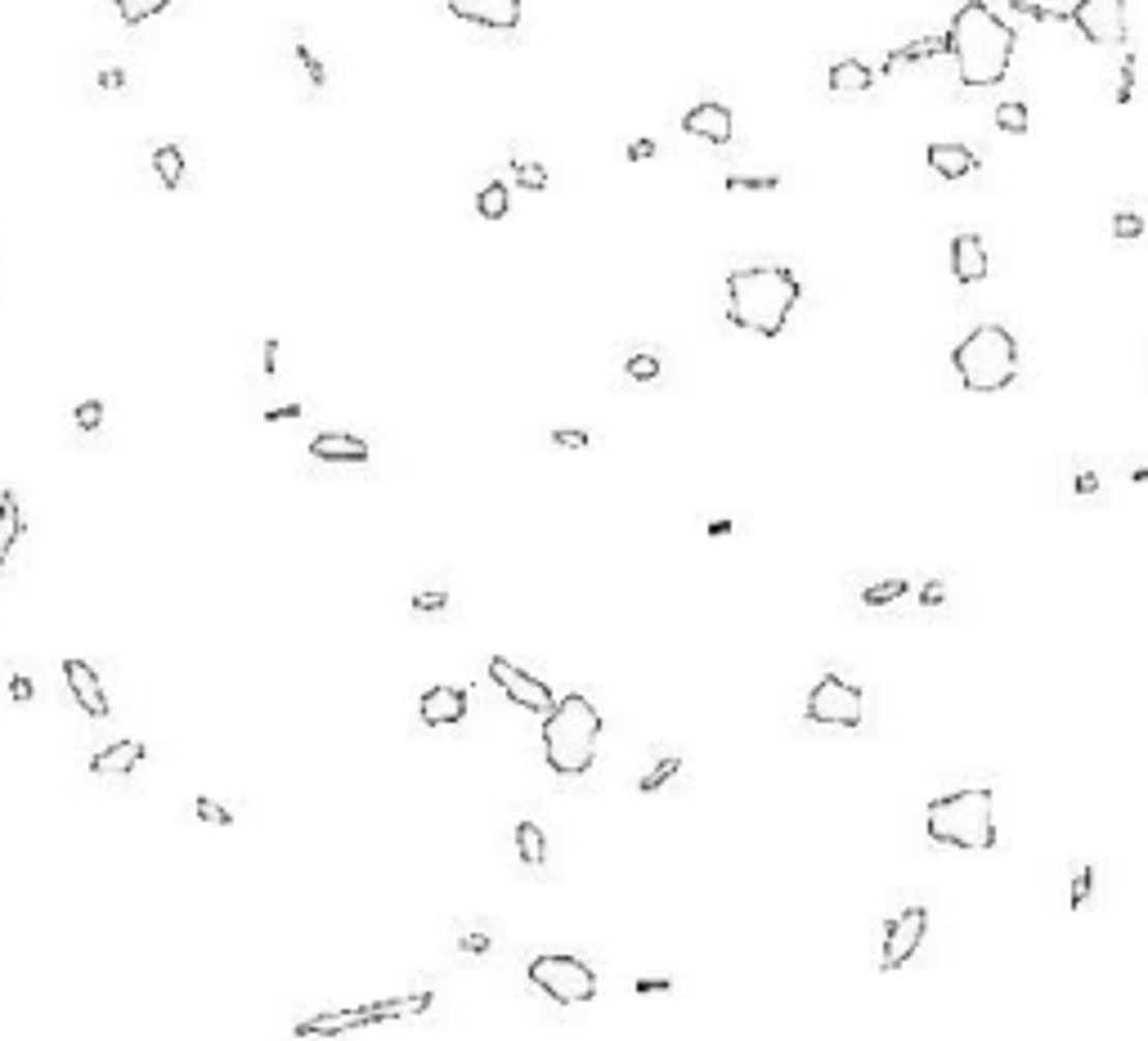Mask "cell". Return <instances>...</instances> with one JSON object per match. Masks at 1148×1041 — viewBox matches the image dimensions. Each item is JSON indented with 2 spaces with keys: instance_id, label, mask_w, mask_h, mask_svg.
<instances>
[{
  "instance_id": "1",
  "label": "cell",
  "mask_w": 1148,
  "mask_h": 1041,
  "mask_svg": "<svg viewBox=\"0 0 1148 1041\" xmlns=\"http://www.w3.org/2000/svg\"><path fill=\"white\" fill-rule=\"evenodd\" d=\"M947 54L955 59L961 86L969 90L1001 86L1009 73V59H1014V27L992 5L969 0V5L955 9V19L947 27Z\"/></svg>"
},
{
  "instance_id": "2",
  "label": "cell",
  "mask_w": 1148,
  "mask_h": 1041,
  "mask_svg": "<svg viewBox=\"0 0 1148 1041\" xmlns=\"http://www.w3.org/2000/svg\"><path fill=\"white\" fill-rule=\"evenodd\" d=\"M799 306V279L786 265H745L727 274V319L745 332L781 337Z\"/></svg>"
},
{
  "instance_id": "3",
  "label": "cell",
  "mask_w": 1148,
  "mask_h": 1041,
  "mask_svg": "<svg viewBox=\"0 0 1148 1041\" xmlns=\"http://www.w3.org/2000/svg\"><path fill=\"white\" fill-rule=\"evenodd\" d=\"M601 714L584 692H565L543 719V759L557 777H584L597 759Z\"/></svg>"
},
{
  "instance_id": "4",
  "label": "cell",
  "mask_w": 1148,
  "mask_h": 1041,
  "mask_svg": "<svg viewBox=\"0 0 1148 1041\" xmlns=\"http://www.w3.org/2000/svg\"><path fill=\"white\" fill-rule=\"evenodd\" d=\"M996 790L992 786H974V790H955L942 794L924 808V831L934 844L947 848H969V854H988L996 848Z\"/></svg>"
},
{
  "instance_id": "5",
  "label": "cell",
  "mask_w": 1148,
  "mask_h": 1041,
  "mask_svg": "<svg viewBox=\"0 0 1148 1041\" xmlns=\"http://www.w3.org/2000/svg\"><path fill=\"white\" fill-rule=\"evenodd\" d=\"M951 364H955V373H961L965 391L992 396V391H1005L1009 382H1014L1019 342L1005 323H978V328L951 350Z\"/></svg>"
},
{
  "instance_id": "6",
  "label": "cell",
  "mask_w": 1148,
  "mask_h": 1041,
  "mask_svg": "<svg viewBox=\"0 0 1148 1041\" xmlns=\"http://www.w3.org/2000/svg\"><path fill=\"white\" fill-rule=\"evenodd\" d=\"M431 1006H436V992L390 996V1002H373V1006H355V1010H328V1015H315V1019H301V1023H296V1037H342V1033L369 1029V1023L426 1015Z\"/></svg>"
},
{
  "instance_id": "7",
  "label": "cell",
  "mask_w": 1148,
  "mask_h": 1041,
  "mask_svg": "<svg viewBox=\"0 0 1148 1041\" xmlns=\"http://www.w3.org/2000/svg\"><path fill=\"white\" fill-rule=\"evenodd\" d=\"M530 983L543 996H552L557 1006H588L597 996V975H592L588 961H579L570 952H543L530 961Z\"/></svg>"
},
{
  "instance_id": "8",
  "label": "cell",
  "mask_w": 1148,
  "mask_h": 1041,
  "mask_svg": "<svg viewBox=\"0 0 1148 1041\" xmlns=\"http://www.w3.org/2000/svg\"><path fill=\"white\" fill-rule=\"evenodd\" d=\"M807 723L821 727H861V714H866V700H861V687H853L840 673H826L813 692H807Z\"/></svg>"
},
{
  "instance_id": "9",
  "label": "cell",
  "mask_w": 1148,
  "mask_h": 1041,
  "mask_svg": "<svg viewBox=\"0 0 1148 1041\" xmlns=\"http://www.w3.org/2000/svg\"><path fill=\"white\" fill-rule=\"evenodd\" d=\"M924 934H929V907H924V902L902 907L893 921L884 925V948H880V970H884V975H897V970L907 965L915 952H920Z\"/></svg>"
},
{
  "instance_id": "10",
  "label": "cell",
  "mask_w": 1148,
  "mask_h": 1041,
  "mask_svg": "<svg viewBox=\"0 0 1148 1041\" xmlns=\"http://www.w3.org/2000/svg\"><path fill=\"white\" fill-rule=\"evenodd\" d=\"M1068 23L1090 46H1122L1126 40V0H1077Z\"/></svg>"
},
{
  "instance_id": "11",
  "label": "cell",
  "mask_w": 1148,
  "mask_h": 1041,
  "mask_svg": "<svg viewBox=\"0 0 1148 1041\" xmlns=\"http://www.w3.org/2000/svg\"><path fill=\"white\" fill-rule=\"evenodd\" d=\"M490 678H494V687H503V696L521 710L548 714L552 705H557V696H552L548 683H538L534 673H525L521 665H511V660H503V656H490Z\"/></svg>"
},
{
  "instance_id": "12",
  "label": "cell",
  "mask_w": 1148,
  "mask_h": 1041,
  "mask_svg": "<svg viewBox=\"0 0 1148 1041\" xmlns=\"http://www.w3.org/2000/svg\"><path fill=\"white\" fill-rule=\"evenodd\" d=\"M453 19H463L484 32H511L521 27V0H444Z\"/></svg>"
},
{
  "instance_id": "13",
  "label": "cell",
  "mask_w": 1148,
  "mask_h": 1041,
  "mask_svg": "<svg viewBox=\"0 0 1148 1041\" xmlns=\"http://www.w3.org/2000/svg\"><path fill=\"white\" fill-rule=\"evenodd\" d=\"M682 131L696 135V140H705V144L723 148L727 140H732V131H736V117H732V108H727V104L705 99V104H696L691 113L682 117Z\"/></svg>"
},
{
  "instance_id": "14",
  "label": "cell",
  "mask_w": 1148,
  "mask_h": 1041,
  "mask_svg": "<svg viewBox=\"0 0 1148 1041\" xmlns=\"http://www.w3.org/2000/svg\"><path fill=\"white\" fill-rule=\"evenodd\" d=\"M417 719L426 727H453L467 719V692L463 687H426L417 700Z\"/></svg>"
},
{
  "instance_id": "15",
  "label": "cell",
  "mask_w": 1148,
  "mask_h": 1041,
  "mask_svg": "<svg viewBox=\"0 0 1148 1041\" xmlns=\"http://www.w3.org/2000/svg\"><path fill=\"white\" fill-rule=\"evenodd\" d=\"M63 678H67V692L90 719H108V696H104V683L86 660H63Z\"/></svg>"
},
{
  "instance_id": "16",
  "label": "cell",
  "mask_w": 1148,
  "mask_h": 1041,
  "mask_svg": "<svg viewBox=\"0 0 1148 1041\" xmlns=\"http://www.w3.org/2000/svg\"><path fill=\"white\" fill-rule=\"evenodd\" d=\"M369 440L346 436V431H319L310 440V458H319V463H369Z\"/></svg>"
},
{
  "instance_id": "17",
  "label": "cell",
  "mask_w": 1148,
  "mask_h": 1041,
  "mask_svg": "<svg viewBox=\"0 0 1148 1041\" xmlns=\"http://www.w3.org/2000/svg\"><path fill=\"white\" fill-rule=\"evenodd\" d=\"M951 274L965 283H982L988 279V248H982L978 234H955L951 238Z\"/></svg>"
},
{
  "instance_id": "18",
  "label": "cell",
  "mask_w": 1148,
  "mask_h": 1041,
  "mask_svg": "<svg viewBox=\"0 0 1148 1041\" xmlns=\"http://www.w3.org/2000/svg\"><path fill=\"white\" fill-rule=\"evenodd\" d=\"M148 759V746L144 741H117V746H108V750H99L90 759V773L94 777H126V773H135V768H140Z\"/></svg>"
},
{
  "instance_id": "19",
  "label": "cell",
  "mask_w": 1148,
  "mask_h": 1041,
  "mask_svg": "<svg viewBox=\"0 0 1148 1041\" xmlns=\"http://www.w3.org/2000/svg\"><path fill=\"white\" fill-rule=\"evenodd\" d=\"M924 157H929V171L942 175V180H965V175L978 171V157L965 144H929Z\"/></svg>"
},
{
  "instance_id": "20",
  "label": "cell",
  "mask_w": 1148,
  "mask_h": 1041,
  "mask_svg": "<svg viewBox=\"0 0 1148 1041\" xmlns=\"http://www.w3.org/2000/svg\"><path fill=\"white\" fill-rule=\"evenodd\" d=\"M19 534H23V512H19V494H13V490H5V494H0V571H5V561H9L13 544H19Z\"/></svg>"
},
{
  "instance_id": "21",
  "label": "cell",
  "mask_w": 1148,
  "mask_h": 1041,
  "mask_svg": "<svg viewBox=\"0 0 1148 1041\" xmlns=\"http://www.w3.org/2000/svg\"><path fill=\"white\" fill-rule=\"evenodd\" d=\"M826 81H830V90H834V94H861V90H866L871 81H875V73H871L866 63H857V59H844V63H834V67H830V77H826Z\"/></svg>"
},
{
  "instance_id": "22",
  "label": "cell",
  "mask_w": 1148,
  "mask_h": 1041,
  "mask_svg": "<svg viewBox=\"0 0 1148 1041\" xmlns=\"http://www.w3.org/2000/svg\"><path fill=\"white\" fill-rule=\"evenodd\" d=\"M517 854L525 867H543L548 862V840H543V827L538 821H521L517 827Z\"/></svg>"
},
{
  "instance_id": "23",
  "label": "cell",
  "mask_w": 1148,
  "mask_h": 1041,
  "mask_svg": "<svg viewBox=\"0 0 1148 1041\" xmlns=\"http://www.w3.org/2000/svg\"><path fill=\"white\" fill-rule=\"evenodd\" d=\"M153 171H157L161 189H180V180H184V153L175 144L153 148Z\"/></svg>"
},
{
  "instance_id": "24",
  "label": "cell",
  "mask_w": 1148,
  "mask_h": 1041,
  "mask_svg": "<svg viewBox=\"0 0 1148 1041\" xmlns=\"http://www.w3.org/2000/svg\"><path fill=\"white\" fill-rule=\"evenodd\" d=\"M507 184H484L480 194H476V211L484 215V221H503L507 215Z\"/></svg>"
},
{
  "instance_id": "25",
  "label": "cell",
  "mask_w": 1148,
  "mask_h": 1041,
  "mask_svg": "<svg viewBox=\"0 0 1148 1041\" xmlns=\"http://www.w3.org/2000/svg\"><path fill=\"white\" fill-rule=\"evenodd\" d=\"M167 5H171V0H117V13H121V23H126V27H140V23H148L153 13H161Z\"/></svg>"
},
{
  "instance_id": "26",
  "label": "cell",
  "mask_w": 1148,
  "mask_h": 1041,
  "mask_svg": "<svg viewBox=\"0 0 1148 1041\" xmlns=\"http://www.w3.org/2000/svg\"><path fill=\"white\" fill-rule=\"evenodd\" d=\"M678 768H682V759H673V754H669V759H659V763L651 768V773H646V777L638 781V790H642V794H655L659 786H669V781L678 777Z\"/></svg>"
},
{
  "instance_id": "27",
  "label": "cell",
  "mask_w": 1148,
  "mask_h": 1041,
  "mask_svg": "<svg viewBox=\"0 0 1148 1041\" xmlns=\"http://www.w3.org/2000/svg\"><path fill=\"white\" fill-rule=\"evenodd\" d=\"M996 126H1001L1005 135H1023L1028 131V108H1023L1019 99H1005L1001 108H996Z\"/></svg>"
},
{
  "instance_id": "28",
  "label": "cell",
  "mask_w": 1148,
  "mask_h": 1041,
  "mask_svg": "<svg viewBox=\"0 0 1148 1041\" xmlns=\"http://www.w3.org/2000/svg\"><path fill=\"white\" fill-rule=\"evenodd\" d=\"M902 592H907V579H884V584L861 588V602H866V606H888V602H897Z\"/></svg>"
},
{
  "instance_id": "29",
  "label": "cell",
  "mask_w": 1148,
  "mask_h": 1041,
  "mask_svg": "<svg viewBox=\"0 0 1148 1041\" xmlns=\"http://www.w3.org/2000/svg\"><path fill=\"white\" fill-rule=\"evenodd\" d=\"M1090 894H1095V867H1077L1072 871V889H1068V907H1086Z\"/></svg>"
},
{
  "instance_id": "30",
  "label": "cell",
  "mask_w": 1148,
  "mask_h": 1041,
  "mask_svg": "<svg viewBox=\"0 0 1148 1041\" xmlns=\"http://www.w3.org/2000/svg\"><path fill=\"white\" fill-rule=\"evenodd\" d=\"M194 813H198V821H207V827H234V813H229V808H220V804H215L211 794H198Z\"/></svg>"
},
{
  "instance_id": "31",
  "label": "cell",
  "mask_w": 1148,
  "mask_h": 1041,
  "mask_svg": "<svg viewBox=\"0 0 1148 1041\" xmlns=\"http://www.w3.org/2000/svg\"><path fill=\"white\" fill-rule=\"evenodd\" d=\"M511 175H517L521 189H548V167H543V162H511Z\"/></svg>"
},
{
  "instance_id": "32",
  "label": "cell",
  "mask_w": 1148,
  "mask_h": 1041,
  "mask_svg": "<svg viewBox=\"0 0 1148 1041\" xmlns=\"http://www.w3.org/2000/svg\"><path fill=\"white\" fill-rule=\"evenodd\" d=\"M552 444H557V450H588L592 436H588V431H579V427H557V431H552Z\"/></svg>"
},
{
  "instance_id": "33",
  "label": "cell",
  "mask_w": 1148,
  "mask_h": 1041,
  "mask_svg": "<svg viewBox=\"0 0 1148 1041\" xmlns=\"http://www.w3.org/2000/svg\"><path fill=\"white\" fill-rule=\"evenodd\" d=\"M72 417H77L81 431H99V423H104V404H99V400H81Z\"/></svg>"
},
{
  "instance_id": "34",
  "label": "cell",
  "mask_w": 1148,
  "mask_h": 1041,
  "mask_svg": "<svg viewBox=\"0 0 1148 1041\" xmlns=\"http://www.w3.org/2000/svg\"><path fill=\"white\" fill-rule=\"evenodd\" d=\"M628 377H632V382H655V377H659V359L655 355H632L628 359Z\"/></svg>"
},
{
  "instance_id": "35",
  "label": "cell",
  "mask_w": 1148,
  "mask_h": 1041,
  "mask_svg": "<svg viewBox=\"0 0 1148 1041\" xmlns=\"http://www.w3.org/2000/svg\"><path fill=\"white\" fill-rule=\"evenodd\" d=\"M776 184H781L776 175H727V189H732V194L736 189H776Z\"/></svg>"
},
{
  "instance_id": "36",
  "label": "cell",
  "mask_w": 1148,
  "mask_h": 1041,
  "mask_svg": "<svg viewBox=\"0 0 1148 1041\" xmlns=\"http://www.w3.org/2000/svg\"><path fill=\"white\" fill-rule=\"evenodd\" d=\"M444 606H449V592H413V611H422V615L444 611Z\"/></svg>"
},
{
  "instance_id": "37",
  "label": "cell",
  "mask_w": 1148,
  "mask_h": 1041,
  "mask_svg": "<svg viewBox=\"0 0 1148 1041\" xmlns=\"http://www.w3.org/2000/svg\"><path fill=\"white\" fill-rule=\"evenodd\" d=\"M1113 234H1117V238H1140V234H1144V221H1140V215H1130V211H1122V215L1113 221Z\"/></svg>"
},
{
  "instance_id": "38",
  "label": "cell",
  "mask_w": 1148,
  "mask_h": 1041,
  "mask_svg": "<svg viewBox=\"0 0 1148 1041\" xmlns=\"http://www.w3.org/2000/svg\"><path fill=\"white\" fill-rule=\"evenodd\" d=\"M296 63H305L310 81H315V86H323V67H319V59H315V50H310V46H296Z\"/></svg>"
},
{
  "instance_id": "39",
  "label": "cell",
  "mask_w": 1148,
  "mask_h": 1041,
  "mask_svg": "<svg viewBox=\"0 0 1148 1041\" xmlns=\"http://www.w3.org/2000/svg\"><path fill=\"white\" fill-rule=\"evenodd\" d=\"M9 696H13V700H23V705H27V700L36 696L32 678H27V673H13V678H9Z\"/></svg>"
},
{
  "instance_id": "40",
  "label": "cell",
  "mask_w": 1148,
  "mask_h": 1041,
  "mask_svg": "<svg viewBox=\"0 0 1148 1041\" xmlns=\"http://www.w3.org/2000/svg\"><path fill=\"white\" fill-rule=\"evenodd\" d=\"M301 413H305L301 404H278V409L265 413V423H292V417H301Z\"/></svg>"
},
{
  "instance_id": "41",
  "label": "cell",
  "mask_w": 1148,
  "mask_h": 1041,
  "mask_svg": "<svg viewBox=\"0 0 1148 1041\" xmlns=\"http://www.w3.org/2000/svg\"><path fill=\"white\" fill-rule=\"evenodd\" d=\"M669 988H673L669 979H638V992H642V996H651V992H669Z\"/></svg>"
},
{
  "instance_id": "42",
  "label": "cell",
  "mask_w": 1148,
  "mask_h": 1041,
  "mask_svg": "<svg viewBox=\"0 0 1148 1041\" xmlns=\"http://www.w3.org/2000/svg\"><path fill=\"white\" fill-rule=\"evenodd\" d=\"M628 157H632V162H646V157H655V144H651V140H638V144H628Z\"/></svg>"
},
{
  "instance_id": "43",
  "label": "cell",
  "mask_w": 1148,
  "mask_h": 1041,
  "mask_svg": "<svg viewBox=\"0 0 1148 1041\" xmlns=\"http://www.w3.org/2000/svg\"><path fill=\"white\" fill-rule=\"evenodd\" d=\"M942 598H947V588H942V584H924V588H920V602H924V606H938Z\"/></svg>"
},
{
  "instance_id": "44",
  "label": "cell",
  "mask_w": 1148,
  "mask_h": 1041,
  "mask_svg": "<svg viewBox=\"0 0 1148 1041\" xmlns=\"http://www.w3.org/2000/svg\"><path fill=\"white\" fill-rule=\"evenodd\" d=\"M265 373H269V377L278 373V342H274V337L265 342Z\"/></svg>"
},
{
  "instance_id": "45",
  "label": "cell",
  "mask_w": 1148,
  "mask_h": 1041,
  "mask_svg": "<svg viewBox=\"0 0 1148 1041\" xmlns=\"http://www.w3.org/2000/svg\"><path fill=\"white\" fill-rule=\"evenodd\" d=\"M463 948H467V952H490V938H484V934H467Z\"/></svg>"
},
{
  "instance_id": "46",
  "label": "cell",
  "mask_w": 1148,
  "mask_h": 1041,
  "mask_svg": "<svg viewBox=\"0 0 1148 1041\" xmlns=\"http://www.w3.org/2000/svg\"><path fill=\"white\" fill-rule=\"evenodd\" d=\"M1095 476H1090V471H1082V476H1077V490H1086V494H1095Z\"/></svg>"
},
{
  "instance_id": "47",
  "label": "cell",
  "mask_w": 1148,
  "mask_h": 1041,
  "mask_svg": "<svg viewBox=\"0 0 1148 1041\" xmlns=\"http://www.w3.org/2000/svg\"><path fill=\"white\" fill-rule=\"evenodd\" d=\"M709 534H713V539H718V534H732V521H713Z\"/></svg>"
}]
</instances>
